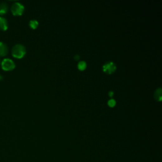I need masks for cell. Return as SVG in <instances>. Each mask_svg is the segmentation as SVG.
<instances>
[{"mask_svg":"<svg viewBox=\"0 0 162 162\" xmlns=\"http://www.w3.org/2000/svg\"><path fill=\"white\" fill-rule=\"evenodd\" d=\"M12 55L17 58H21L24 57L26 53V48L25 46L21 44H15L12 51Z\"/></svg>","mask_w":162,"mask_h":162,"instance_id":"cell-1","label":"cell"},{"mask_svg":"<svg viewBox=\"0 0 162 162\" xmlns=\"http://www.w3.org/2000/svg\"><path fill=\"white\" fill-rule=\"evenodd\" d=\"M25 10L24 6L19 2L14 3L11 7V11L14 15H21Z\"/></svg>","mask_w":162,"mask_h":162,"instance_id":"cell-2","label":"cell"},{"mask_svg":"<svg viewBox=\"0 0 162 162\" xmlns=\"http://www.w3.org/2000/svg\"><path fill=\"white\" fill-rule=\"evenodd\" d=\"M116 68H117L116 65L115 64L114 62L111 61L105 63L102 67L103 71L108 74H111L114 73L115 71H116Z\"/></svg>","mask_w":162,"mask_h":162,"instance_id":"cell-3","label":"cell"},{"mask_svg":"<svg viewBox=\"0 0 162 162\" xmlns=\"http://www.w3.org/2000/svg\"><path fill=\"white\" fill-rule=\"evenodd\" d=\"M2 67L4 71H12L15 67V63L10 58H5L2 61Z\"/></svg>","mask_w":162,"mask_h":162,"instance_id":"cell-4","label":"cell"},{"mask_svg":"<svg viewBox=\"0 0 162 162\" xmlns=\"http://www.w3.org/2000/svg\"><path fill=\"white\" fill-rule=\"evenodd\" d=\"M8 48L7 44L3 42L0 41V56H5L7 55Z\"/></svg>","mask_w":162,"mask_h":162,"instance_id":"cell-5","label":"cell"},{"mask_svg":"<svg viewBox=\"0 0 162 162\" xmlns=\"http://www.w3.org/2000/svg\"><path fill=\"white\" fill-rule=\"evenodd\" d=\"M8 24L7 20L3 17L0 16V29L2 31H6L8 29Z\"/></svg>","mask_w":162,"mask_h":162,"instance_id":"cell-6","label":"cell"},{"mask_svg":"<svg viewBox=\"0 0 162 162\" xmlns=\"http://www.w3.org/2000/svg\"><path fill=\"white\" fill-rule=\"evenodd\" d=\"M154 98L158 101H161L162 99V89L161 87H159L156 89L154 93Z\"/></svg>","mask_w":162,"mask_h":162,"instance_id":"cell-7","label":"cell"},{"mask_svg":"<svg viewBox=\"0 0 162 162\" xmlns=\"http://www.w3.org/2000/svg\"><path fill=\"white\" fill-rule=\"evenodd\" d=\"M8 10V7L5 2L0 3V15L7 13Z\"/></svg>","mask_w":162,"mask_h":162,"instance_id":"cell-8","label":"cell"},{"mask_svg":"<svg viewBox=\"0 0 162 162\" xmlns=\"http://www.w3.org/2000/svg\"><path fill=\"white\" fill-rule=\"evenodd\" d=\"M77 67H78V68L79 69L80 71H84V70H85V69L87 67V63L84 61H80L78 63Z\"/></svg>","mask_w":162,"mask_h":162,"instance_id":"cell-9","label":"cell"},{"mask_svg":"<svg viewBox=\"0 0 162 162\" xmlns=\"http://www.w3.org/2000/svg\"><path fill=\"white\" fill-rule=\"evenodd\" d=\"M38 25H39V22L36 20H31L29 22V26L33 29H36Z\"/></svg>","mask_w":162,"mask_h":162,"instance_id":"cell-10","label":"cell"},{"mask_svg":"<svg viewBox=\"0 0 162 162\" xmlns=\"http://www.w3.org/2000/svg\"><path fill=\"white\" fill-rule=\"evenodd\" d=\"M108 105L110 107H114L115 105H116V101H115V100H114L113 98L110 99L108 101Z\"/></svg>","mask_w":162,"mask_h":162,"instance_id":"cell-11","label":"cell"},{"mask_svg":"<svg viewBox=\"0 0 162 162\" xmlns=\"http://www.w3.org/2000/svg\"><path fill=\"white\" fill-rule=\"evenodd\" d=\"M108 95H109V96L110 97H112L113 96V91H110L109 92H108Z\"/></svg>","mask_w":162,"mask_h":162,"instance_id":"cell-12","label":"cell"},{"mask_svg":"<svg viewBox=\"0 0 162 162\" xmlns=\"http://www.w3.org/2000/svg\"><path fill=\"white\" fill-rule=\"evenodd\" d=\"M74 59H75L76 60H79L80 59V56H79L78 55H75V56H74Z\"/></svg>","mask_w":162,"mask_h":162,"instance_id":"cell-13","label":"cell"},{"mask_svg":"<svg viewBox=\"0 0 162 162\" xmlns=\"http://www.w3.org/2000/svg\"><path fill=\"white\" fill-rule=\"evenodd\" d=\"M3 79V77L1 75H0V79Z\"/></svg>","mask_w":162,"mask_h":162,"instance_id":"cell-14","label":"cell"},{"mask_svg":"<svg viewBox=\"0 0 162 162\" xmlns=\"http://www.w3.org/2000/svg\"><path fill=\"white\" fill-rule=\"evenodd\" d=\"M0 63H1V60H0Z\"/></svg>","mask_w":162,"mask_h":162,"instance_id":"cell-15","label":"cell"}]
</instances>
